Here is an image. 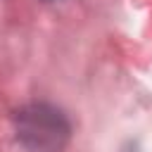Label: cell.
<instances>
[{
    "label": "cell",
    "mask_w": 152,
    "mask_h": 152,
    "mask_svg": "<svg viewBox=\"0 0 152 152\" xmlns=\"http://www.w3.org/2000/svg\"><path fill=\"white\" fill-rule=\"evenodd\" d=\"M66 133L69 126L62 114L45 104H33L19 114V135L36 150H59Z\"/></svg>",
    "instance_id": "obj_1"
}]
</instances>
